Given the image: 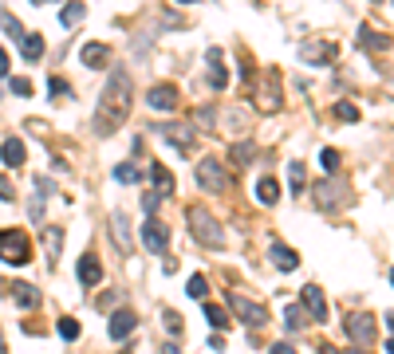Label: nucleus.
Wrapping results in <instances>:
<instances>
[{
    "label": "nucleus",
    "instance_id": "39",
    "mask_svg": "<svg viewBox=\"0 0 394 354\" xmlns=\"http://www.w3.org/2000/svg\"><path fill=\"white\" fill-rule=\"evenodd\" d=\"M363 44H367V48H390V39H386V36H374L371 28H363Z\"/></svg>",
    "mask_w": 394,
    "mask_h": 354
},
{
    "label": "nucleus",
    "instance_id": "2",
    "mask_svg": "<svg viewBox=\"0 0 394 354\" xmlns=\"http://www.w3.org/2000/svg\"><path fill=\"white\" fill-rule=\"evenodd\" d=\"M186 221H189V232H193L205 248H221V244H225V232H221V225L213 221V213H209V209L193 205L186 213Z\"/></svg>",
    "mask_w": 394,
    "mask_h": 354
},
{
    "label": "nucleus",
    "instance_id": "36",
    "mask_svg": "<svg viewBox=\"0 0 394 354\" xmlns=\"http://www.w3.org/2000/svg\"><path fill=\"white\" fill-rule=\"evenodd\" d=\"M138 177H142V173H138V169L130 166V162H127V166H115V181H127V185H134Z\"/></svg>",
    "mask_w": 394,
    "mask_h": 354
},
{
    "label": "nucleus",
    "instance_id": "41",
    "mask_svg": "<svg viewBox=\"0 0 394 354\" xmlns=\"http://www.w3.org/2000/svg\"><path fill=\"white\" fill-rule=\"evenodd\" d=\"M158 205H162V197H158V193H146V197H142V209H146V216H154Z\"/></svg>",
    "mask_w": 394,
    "mask_h": 354
},
{
    "label": "nucleus",
    "instance_id": "12",
    "mask_svg": "<svg viewBox=\"0 0 394 354\" xmlns=\"http://www.w3.org/2000/svg\"><path fill=\"white\" fill-rule=\"evenodd\" d=\"M110 240H115V248L122 256H130V244H134V236H130V221H127V213H110Z\"/></svg>",
    "mask_w": 394,
    "mask_h": 354
},
{
    "label": "nucleus",
    "instance_id": "35",
    "mask_svg": "<svg viewBox=\"0 0 394 354\" xmlns=\"http://www.w3.org/2000/svg\"><path fill=\"white\" fill-rule=\"evenodd\" d=\"M193 299H205V291H209V284H205V275H189V287H186Z\"/></svg>",
    "mask_w": 394,
    "mask_h": 354
},
{
    "label": "nucleus",
    "instance_id": "31",
    "mask_svg": "<svg viewBox=\"0 0 394 354\" xmlns=\"http://www.w3.org/2000/svg\"><path fill=\"white\" fill-rule=\"evenodd\" d=\"M339 162H343V157H339V150H331V146H327L324 154H319V166H324V169H327V173H331V177L339 173Z\"/></svg>",
    "mask_w": 394,
    "mask_h": 354
},
{
    "label": "nucleus",
    "instance_id": "46",
    "mask_svg": "<svg viewBox=\"0 0 394 354\" xmlns=\"http://www.w3.org/2000/svg\"><path fill=\"white\" fill-rule=\"evenodd\" d=\"M162 354H182V350H177V346H162Z\"/></svg>",
    "mask_w": 394,
    "mask_h": 354
},
{
    "label": "nucleus",
    "instance_id": "33",
    "mask_svg": "<svg viewBox=\"0 0 394 354\" xmlns=\"http://www.w3.org/2000/svg\"><path fill=\"white\" fill-rule=\"evenodd\" d=\"M205 319H209V327H229V315L217 303H205Z\"/></svg>",
    "mask_w": 394,
    "mask_h": 354
},
{
    "label": "nucleus",
    "instance_id": "7",
    "mask_svg": "<svg viewBox=\"0 0 394 354\" xmlns=\"http://www.w3.org/2000/svg\"><path fill=\"white\" fill-rule=\"evenodd\" d=\"M229 307L236 311V319L248 327H265L268 323V311L260 303H253V299H245V295H229Z\"/></svg>",
    "mask_w": 394,
    "mask_h": 354
},
{
    "label": "nucleus",
    "instance_id": "26",
    "mask_svg": "<svg viewBox=\"0 0 394 354\" xmlns=\"http://www.w3.org/2000/svg\"><path fill=\"white\" fill-rule=\"evenodd\" d=\"M288 185H292V193H304L307 189V166L304 162H292V166H288Z\"/></svg>",
    "mask_w": 394,
    "mask_h": 354
},
{
    "label": "nucleus",
    "instance_id": "44",
    "mask_svg": "<svg viewBox=\"0 0 394 354\" xmlns=\"http://www.w3.org/2000/svg\"><path fill=\"white\" fill-rule=\"evenodd\" d=\"M8 67H12V59H8V51L0 48V75H8Z\"/></svg>",
    "mask_w": 394,
    "mask_h": 354
},
{
    "label": "nucleus",
    "instance_id": "1",
    "mask_svg": "<svg viewBox=\"0 0 394 354\" xmlns=\"http://www.w3.org/2000/svg\"><path fill=\"white\" fill-rule=\"evenodd\" d=\"M127 114H130V75L122 67H115L107 79V87H103V95H99V103H95V134L110 138L127 122Z\"/></svg>",
    "mask_w": 394,
    "mask_h": 354
},
{
    "label": "nucleus",
    "instance_id": "11",
    "mask_svg": "<svg viewBox=\"0 0 394 354\" xmlns=\"http://www.w3.org/2000/svg\"><path fill=\"white\" fill-rule=\"evenodd\" d=\"M146 103H150V110H162V114H170V110L177 107V87H174V83H154V87H150V95H146Z\"/></svg>",
    "mask_w": 394,
    "mask_h": 354
},
{
    "label": "nucleus",
    "instance_id": "43",
    "mask_svg": "<svg viewBox=\"0 0 394 354\" xmlns=\"http://www.w3.org/2000/svg\"><path fill=\"white\" fill-rule=\"evenodd\" d=\"M268 354H296V346H288V343H276V346H268Z\"/></svg>",
    "mask_w": 394,
    "mask_h": 354
},
{
    "label": "nucleus",
    "instance_id": "29",
    "mask_svg": "<svg viewBox=\"0 0 394 354\" xmlns=\"http://www.w3.org/2000/svg\"><path fill=\"white\" fill-rule=\"evenodd\" d=\"M56 334H59V339H68V343H75V339H79V319L63 315V319L56 323Z\"/></svg>",
    "mask_w": 394,
    "mask_h": 354
},
{
    "label": "nucleus",
    "instance_id": "20",
    "mask_svg": "<svg viewBox=\"0 0 394 354\" xmlns=\"http://www.w3.org/2000/svg\"><path fill=\"white\" fill-rule=\"evenodd\" d=\"M59 248H63V228L48 225V228H44V252H48V268H56Z\"/></svg>",
    "mask_w": 394,
    "mask_h": 354
},
{
    "label": "nucleus",
    "instance_id": "27",
    "mask_svg": "<svg viewBox=\"0 0 394 354\" xmlns=\"http://www.w3.org/2000/svg\"><path fill=\"white\" fill-rule=\"evenodd\" d=\"M284 327H288V331H304V327H307V311L300 303L284 307Z\"/></svg>",
    "mask_w": 394,
    "mask_h": 354
},
{
    "label": "nucleus",
    "instance_id": "23",
    "mask_svg": "<svg viewBox=\"0 0 394 354\" xmlns=\"http://www.w3.org/2000/svg\"><path fill=\"white\" fill-rule=\"evenodd\" d=\"M20 51H24V59H28V63H36V59L44 55V36H39V32H24V39H20Z\"/></svg>",
    "mask_w": 394,
    "mask_h": 354
},
{
    "label": "nucleus",
    "instance_id": "45",
    "mask_svg": "<svg viewBox=\"0 0 394 354\" xmlns=\"http://www.w3.org/2000/svg\"><path fill=\"white\" fill-rule=\"evenodd\" d=\"M386 354H394V334H390V339H386Z\"/></svg>",
    "mask_w": 394,
    "mask_h": 354
},
{
    "label": "nucleus",
    "instance_id": "14",
    "mask_svg": "<svg viewBox=\"0 0 394 354\" xmlns=\"http://www.w3.org/2000/svg\"><path fill=\"white\" fill-rule=\"evenodd\" d=\"M134 323H138V319H134V311H115V315H110L107 334L115 339V343H122V339H127V334L134 331Z\"/></svg>",
    "mask_w": 394,
    "mask_h": 354
},
{
    "label": "nucleus",
    "instance_id": "6",
    "mask_svg": "<svg viewBox=\"0 0 394 354\" xmlns=\"http://www.w3.org/2000/svg\"><path fill=\"white\" fill-rule=\"evenodd\" d=\"M197 185L205 189V193H221V189L229 185V177H225V169H221L217 157H201V162H197Z\"/></svg>",
    "mask_w": 394,
    "mask_h": 354
},
{
    "label": "nucleus",
    "instance_id": "24",
    "mask_svg": "<svg viewBox=\"0 0 394 354\" xmlns=\"http://www.w3.org/2000/svg\"><path fill=\"white\" fill-rule=\"evenodd\" d=\"M256 201H260V205H276V201H280L276 177H260V181H256Z\"/></svg>",
    "mask_w": 394,
    "mask_h": 354
},
{
    "label": "nucleus",
    "instance_id": "49",
    "mask_svg": "<svg viewBox=\"0 0 394 354\" xmlns=\"http://www.w3.org/2000/svg\"><path fill=\"white\" fill-rule=\"evenodd\" d=\"M343 354H367V350H343Z\"/></svg>",
    "mask_w": 394,
    "mask_h": 354
},
{
    "label": "nucleus",
    "instance_id": "8",
    "mask_svg": "<svg viewBox=\"0 0 394 354\" xmlns=\"http://www.w3.org/2000/svg\"><path fill=\"white\" fill-rule=\"evenodd\" d=\"M142 244H146V252L162 256L170 244V228L162 225V221H154V216H146V225H142Z\"/></svg>",
    "mask_w": 394,
    "mask_h": 354
},
{
    "label": "nucleus",
    "instance_id": "3",
    "mask_svg": "<svg viewBox=\"0 0 394 354\" xmlns=\"http://www.w3.org/2000/svg\"><path fill=\"white\" fill-rule=\"evenodd\" d=\"M0 260L12 268H24L32 260V240L28 232H20V228H0Z\"/></svg>",
    "mask_w": 394,
    "mask_h": 354
},
{
    "label": "nucleus",
    "instance_id": "47",
    "mask_svg": "<svg viewBox=\"0 0 394 354\" xmlns=\"http://www.w3.org/2000/svg\"><path fill=\"white\" fill-rule=\"evenodd\" d=\"M386 327H390V331H394V311H390V315H386Z\"/></svg>",
    "mask_w": 394,
    "mask_h": 354
},
{
    "label": "nucleus",
    "instance_id": "34",
    "mask_svg": "<svg viewBox=\"0 0 394 354\" xmlns=\"http://www.w3.org/2000/svg\"><path fill=\"white\" fill-rule=\"evenodd\" d=\"M162 323H166V331H170V334H182V331H186V327H182V315L170 311V307L162 311Z\"/></svg>",
    "mask_w": 394,
    "mask_h": 354
},
{
    "label": "nucleus",
    "instance_id": "17",
    "mask_svg": "<svg viewBox=\"0 0 394 354\" xmlns=\"http://www.w3.org/2000/svg\"><path fill=\"white\" fill-rule=\"evenodd\" d=\"M268 256H272V264L280 268V272H296V268H300V256H296L288 244H280V240L268 248Z\"/></svg>",
    "mask_w": 394,
    "mask_h": 354
},
{
    "label": "nucleus",
    "instance_id": "38",
    "mask_svg": "<svg viewBox=\"0 0 394 354\" xmlns=\"http://www.w3.org/2000/svg\"><path fill=\"white\" fill-rule=\"evenodd\" d=\"M335 114L343 118V122H359V107H355V103H339V107H335Z\"/></svg>",
    "mask_w": 394,
    "mask_h": 354
},
{
    "label": "nucleus",
    "instance_id": "18",
    "mask_svg": "<svg viewBox=\"0 0 394 354\" xmlns=\"http://www.w3.org/2000/svg\"><path fill=\"white\" fill-rule=\"evenodd\" d=\"M48 193H51V181L48 177H36V197H32V205H28V216L32 221H44V201H48Z\"/></svg>",
    "mask_w": 394,
    "mask_h": 354
},
{
    "label": "nucleus",
    "instance_id": "25",
    "mask_svg": "<svg viewBox=\"0 0 394 354\" xmlns=\"http://www.w3.org/2000/svg\"><path fill=\"white\" fill-rule=\"evenodd\" d=\"M8 291L20 307H39V291L32 284H8Z\"/></svg>",
    "mask_w": 394,
    "mask_h": 354
},
{
    "label": "nucleus",
    "instance_id": "5",
    "mask_svg": "<svg viewBox=\"0 0 394 354\" xmlns=\"http://www.w3.org/2000/svg\"><path fill=\"white\" fill-rule=\"evenodd\" d=\"M312 197L319 209H339L347 201V181L343 177H327V181H319V185L312 189Z\"/></svg>",
    "mask_w": 394,
    "mask_h": 354
},
{
    "label": "nucleus",
    "instance_id": "42",
    "mask_svg": "<svg viewBox=\"0 0 394 354\" xmlns=\"http://www.w3.org/2000/svg\"><path fill=\"white\" fill-rule=\"evenodd\" d=\"M0 201H16V189H12L8 177H0Z\"/></svg>",
    "mask_w": 394,
    "mask_h": 354
},
{
    "label": "nucleus",
    "instance_id": "15",
    "mask_svg": "<svg viewBox=\"0 0 394 354\" xmlns=\"http://www.w3.org/2000/svg\"><path fill=\"white\" fill-rule=\"evenodd\" d=\"M300 59H304V63H331L335 48L331 44H312V39H307V44H300Z\"/></svg>",
    "mask_w": 394,
    "mask_h": 354
},
{
    "label": "nucleus",
    "instance_id": "13",
    "mask_svg": "<svg viewBox=\"0 0 394 354\" xmlns=\"http://www.w3.org/2000/svg\"><path fill=\"white\" fill-rule=\"evenodd\" d=\"M205 63H209V87H213V91H225L229 71H225V55H221V48H209L205 51Z\"/></svg>",
    "mask_w": 394,
    "mask_h": 354
},
{
    "label": "nucleus",
    "instance_id": "4",
    "mask_svg": "<svg viewBox=\"0 0 394 354\" xmlns=\"http://www.w3.org/2000/svg\"><path fill=\"white\" fill-rule=\"evenodd\" d=\"M343 331H347V339H351V343L367 346V343H374V334H379V319H374V315H367V311L347 315Z\"/></svg>",
    "mask_w": 394,
    "mask_h": 354
},
{
    "label": "nucleus",
    "instance_id": "32",
    "mask_svg": "<svg viewBox=\"0 0 394 354\" xmlns=\"http://www.w3.org/2000/svg\"><path fill=\"white\" fill-rule=\"evenodd\" d=\"M48 91H51V103H68V98H71V87H68V83H63L59 75L48 83Z\"/></svg>",
    "mask_w": 394,
    "mask_h": 354
},
{
    "label": "nucleus",
    "instance_id": "10",
    "mask_svg": "<svg viewBox=\"0 0 394 354\" xmlns=\"http://www.w3.org/2000/svg\"><path fill=\"white\" fill-rule=\"evenodd\" d=\"M300 303H304V311L312 315L315 323H327V299H324V287L307 284L304 291H300Z\"/></svg>",
    "mask_w": 394,
    "mask_h": 354
},
{
    "label": "nucleus",
    "instance_id": "50",
    "mask_svg": "<svg viewBox=\"0 0 394 354\" xmlns=\"http://www.w3.org/2000/svg\"><path fill=\"white\" fill-rule=\"evenodd\" d=\"M390 284H394V272H390Z\"/></svg>",
    "mask_w": 394,
    "mask_h": 354
},
{
    "label": "nucleus",
    "instance_id": "28",
    "mask_svg": "<svg viewBox=\"0 0 394 354\" xmlns=\"http://www.w3.org/2000/svg\"><path fill=\"white\" fill-rule=\"evenodd\" d=\"M83 16H87V4H68V8L59 12V24H63V28H75Z\"/></svg>",
    "mask_w": 394,
    "mask_h": 354
},
{
    "label": "nucleus",
    "instance_id": "30",
    "mask_svg": "<svg viewBox=\"0 0 394 354\" xmlns=\"http://www.w3.org/2000/svg\"><path fill=\"white\" fill-rule=\"evenodd\" d=\"M0 28L8 32V39H24V28H20V20L12 12H0Z\"/></svg>",
    "mask_w": 394,
    "mask_h": 354
},
{
    "label": "nucleus",
    "instance_id": "22",
    "mask_svg": "<svg viewBox=\"0 0 394 354\" xmlns=\"http://www.w3.org/2000/svg\"><path fill=\"white\" fill-rule=\"evenodd\" d=\"M0 157H4V166H8V169H20V166H24V142H20V138H4Z\"/></svg>",
    "mask_w": 394,
    "mask_h": 354
},
{
    "label": "nucleus",
    "instance_id": "40",
    "mask_svg": "<svg viewBox=\"0 0 394 354\" xmlns=\"http://www.w3.org/2000/svg\"><path fill=\"white\" fill-rule=\"evenodd\" d=\"M12 95H32V79L16 75V79H12Z\"/></svg>",
    "mask_w": 394,
    "mask_h": 354
},
{
    "label": "nucleus",
    "instance_id": "9",
    "mask_svg": "<svg viewBox=\"0 0 394 354\" xmlns=\"http://www.w3.org/2000/svg\"><path fill=\"white\" fill-rule=\"evenodd\" d=\"M158 134L166 138V142L177 150V154H186V157H189V150H193V130H189V126H177V122H162V126H158Z\"/></svg>",
    "mask_w": 394,
    "mask_h": 354
},
{
    "label": "nucleus",
    "instance_id": "19",
    "mask_svg": "<svg viewBox=\"0 0 394 354\" xmlns=\"http://www.w3.org/2000/svg\"><path fill=\"white\" fill-rule=\"evenodd\" d=\"M150 181H154V193L158 197H170V193H174V173H170L162 162H154V166H150Z\"/></svg>",
    "mask_w": 394,
    "mask_h": 354
},
{
    "label": "nucleus",
    "instance_id": "16",
    "mask_svg": "<svg viewBox=\"0 0 394 354\" xmlns=\"http://www.w3.org/2000/svg\"><path fill=\"white\" fill-rule=\"evenodd\" d=\"M99 280H103V264H99L91 252L79 256V284H83V287H95Z\"/></svg>",
    "mask_w": 394,
    "mask_h": 354
},
{
    "label": "nucleus",
    "instance_id": "21",
    "mask_svg": "<svg viewBox=\"0 0 394 354\" xmlns=\"http://www.w3.org/2000/svg\"><path fill=\"white\" fill-rule=\"evenodd\" d=\"M79 59H83L87 67H103V63H107V59H110V48H107V44H95V39H91V44H83V51H79Z\"/></svg>",
    "mask_w": 394,
    "mask_h": 354
},
{
    "label": "nucleus",
    "instance_id": "48",
    "mask_svg": "<svg viewBox=\"0 0 394 354\" xmlns=\"http://www.w3.org/2000/svg\"><path fill=\"white\" fill-rule=\"evenodd\" d=\"M0 354H8V346H4V339H0Z\"/></svg>",
    "mask_w": 394,
    "mask_h": 354
},
{
    "label": "nucleus",
    "instance_id": "37",
    "mask_svg": "<svg viewBox=\"0 0 394 354\" xmlns=\"http://www.w3.org/2000/svg\"><path fill=\"white\" fill-rule=\"evenodd\" d=\"M248 157H253V142H236V146H233V162H236V166H248Z\"/></svg>",
    "mask_w": 394,
    "mask_h": 354
}]
</instances>
